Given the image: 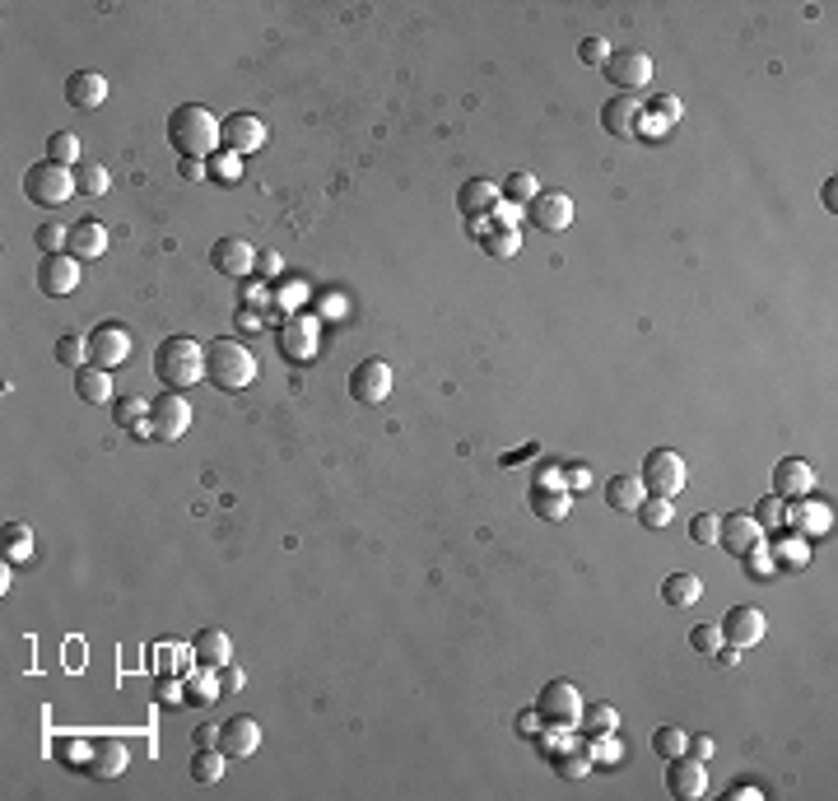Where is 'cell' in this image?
Segmentation results:
<instances>
[{
	"instance_id": "1",
	"label": "cell",
	"mask_w": 838,
	"mask_h": 801,
	"mask_svg": "<svg viewBox=\"0 0 838 801\" xmlns=\"http://www.w3.org/2000/svg\"><path fill=\"white\" fill-rule=\"evenodd\" d=\"M219 131H224V122L201 103H182V108L168 112V140L182 159H215L224 150Z\"/></svg>"
},
{
	"instance_id": "2",
	"label": "cell",
	"mask_w": 838,
	"mask_h": 801,
	"mask_svg": "<svg viewBox=\"0 0 838 801\" xmlns=\"http://www.w3.org/2000/svg\"><path fill=\"white\" fill-rule=\"evenodd\" d=\"M205 378L215 382L219 392H247L257 382V354L233 336L210 340L205 345Z\"/></svg>"
},
{
	"instance_id": "3",
	"label": "cell",
	"mask_w": 838,
	"mask_h": 801,
	"mask_svg": "<svg viewBox=\"0 0 838 801\" xmlns=\"http://www.w3.org/2000/svg\"><path fill=\"white\" fill-rule=\"evenodd\" d=\"M154 378L168 392H187L205 378V345H196L191 336H168L154 350Z\"/></svg>"
},
{
	"instance_id": "4",
	"label": "cell",
	"mask_w": 838,
	"mask_h": 801,
	"mask_svg": "<svg viewBox=\"0 0 838 801\" xmlns=\"http://www.w3.org/2000/svg\"><path fill=\"white\" fill-rule=\"evenodd\" d=\"M80 191V182H75V168H66V163H52V159H38L33 168L24 173V196L33 205H42V210H56V205H66L70 196Z\"/></svg>"
},
{
	"instance_id": "5",
	"label": "cell",
	"mask_w": 838,
	"mask_h": 801,
	"mask_svg": "<svg viewBox=\"0 0 838 801\" xmlns=\"http://www.w3.org/2000/svg\"><path fill=\"white\" fill-rule=\"evenodd\" d=\"M643 489L648 494H657V499H676L680 489H685V480H690V466H685V457L671 448H652L648 457H643Z\"/></svg>"
},
{
	"instance_id": "6",
	"label": "cell",
	"mask_w": 838,
	"mask_h": 801,
	"mask_svg": "<svg viewBox=\"0 0 838 801\" xmlns=\"http://www.w3.org/2000/svg\"><path fill=\"white\" fill-rule=\"evenodd\" d=\"M191 429V406L182 392H159L149 401V434L159 443H177Z\"/></svg>"
},
{
	"instance_id": "7",
	"label": "cell",
	"mask_w": 838,
	"mask_h": 801,
	"mask_svg": "<svg viewBox=\"0 0 838 801\" xmlns=\"http://www.w3.org/2000/svg\"><path fill=\"white\" fill-rule=\"evenodd\" d=\"M126 359H131V331H126L122 322H98L94 331H89V364L98 368H122Z\"/></svg>"
},
{
	"instance_id": "8",
	"label": "cell",
	"mask_w": 838,
	"mask_h": 801,
	"mask_svg": "<svg viewBox=\"0 0 838 801\" xmlns=\"http://www.w3.org/2000/svg\"><path fill=\"white\" fill-rule=\"evenodd\" d=\"M536 713H541L550 727H573L582 718V694L573 680H550L536 699Z\"/></svg>"
},
{
	"instance_id": "9",
	"label": "cell",
	"mask_w": 838,
	"mask_h": 801,
	"mask_svg": "<svg viewBox=\"0 0 838 801\" xmlns=\"http://www.w3.org/2000/svg\"><path fill=\"white\" fill-rule=\"evenodd\" d=\"M350 396L359 406H382L392 396V364L387 359H364L350 373Z\"/></svg>"
},
{
	"instance_id": "10",
	"label": "cell",
	"mask_w": 838,
	"mask_h": 801,
	"mask_svg": "<svg viewBox=\"0 0 838 801\" xmlns=\"http://www.w3.org/2000/svg\"><path fill=\"white\" fill-rule=\"evenodd\" d=\"M38 289L42 294H52V299H66L80 289V257H70V252H47L38 261Z\"/></svg>"
},
{
	"instance_id": "11",
	"label": "cell",
	"mask_w": 838,
	"mask_h": 801,
	"mask_svg": "<svg viewBox=\"0 0 838 801\" xmlns=\"http://www.w3.org/2000/svg\"><path fill=\"white\" fill-rule=\"evenodd\" d=\"M601 70H606V80L615 84V89L634 94V89H643V84L652 80V56L638 52V47H624V52H610V61Z\"/></svg>"
},
{
	"instance_id": "12",
	"label": "cell",
	"mask_w": 838,
	"mask_h": 801,
	"mask_svg": "<svg viewBox=\"0 0 838 801\" xmlns=\"http://www.w3.org/2000/svg\"><path fill=\"white\" fill-rule=\"evenodd\" d=\"M601 126H606L615 140H638V131H643V98H634V94L606 98V108H601Z\"/></svg>"
},
{
	"instance_id": "13",
	"label": "cell",
	"mask_w": 838,
	"mask_h": 801,
	"mask_svg": "<svg viewBox=\"0 0 838 801\" xmlns=\"http://www.w3.org/2000/svg\"><path fill=\"white\" fill-rule=\"evenodd\" d=\"M811 489H815V466L806 457H783V462L773 466V494L783 503L806 499Z\"/></svg>"
},
{
	"instance_id": "14",
	"label": "cell",
	"mask_w": 838,
	"mask_h": 801,
	"mask_svg": "<svg viewBox=\"0 0 838 801\" xmlns=\"http://www.w3.org/2000/svg\"><path fill=\"white\" fill-rule=\"evenodd\" d=\"M666 792L676 801H699L708 792V774H703V760L694 755H680V760H666Z\"/></svg>"
},
{
	"instance_id": "15",
	"label": "cell",
	"mask_w": 838,
	"mask_h": 801,
	"mask_svg": "<svg viewBox=\"0 0 838 801\" xmlns=\"http://www.w3.org/2000/svg\"><path fill=\"white\" fill-rule=\"evenodd\" d=\"M219 140H224V150L229 154H252L266 145V122H261L257 112H233L229 122H224V131H219Z\"/></svg>"
},
{
	"instance_id": "16",
	"label": "cell",
	"mask_w": 838,
	"mask_h": 801,
	"mask_svg": "<svg viewBox=\"0 0 838 801\" xmlns=\"http://www.w3.org/2000/svg\"><path fill=\"white\" fill-rule=\"evenodd\" d=\"M764 629H769V620H764L759 606H731V611L722 615V639H727L731 648H755V643L764 639Z\"/></svg>"
},
{
	"instance_id": "17",
	"label": "cell",
	"mask_w": 838,
	"mask_h": 801,
	"mask_svg": "<svg viewBox=\"0 0 838 801\" xmlns=\"http://www.w3.org/2000/svg\"><path fill=\"white\" fill-rule=\"evenodd\" d=\"M527 215H531V229L564 233L568 224H573V201H568V191H541V196L527 205Z\"/></svg>"
},
{
	"instance_id": "18",
	"label": "cell",
	"mask_w": 838,
	"mask_h": 801,
	"mask_svg": "<svg viewBox=\"0 0 838 801\" xmlns=\"http://www.w3.org/2000/svg\"><path fill=\"white\" fill-rule=\"evenodd\" d=\"M261 746V722L247 718V713H233L224 727H219V750L229 755V760H247V755H257Z\"/></svg>"
},
{
	"instance_id": "19",
	"label": "cell",
	"mask_w": 838,
	"mask_h": 801,
	"mask_svg": "<svg viewBox=\"0 0 838 801\" xmlns=\"http://www.w3.org/2000/svg\"><path fill=\"white\" fill-rule=\"evenodd\" d=\"M503 205V191L494 187V177H466L457 187V210L466 219H485Z\"/></svg>"
},
{
	"instance_id": "20",
	"label": "cell",
	"mask_w": 838,
	"mask_h": 801,
	"mask_svg": "<svg viewBox=\"0 0 838 801\" xmlns=\"http://www.w3.org/2000/svg\"><path fill=\"white\" fill-rule=\"evenodd\" d=\"M471 233L480 238V247H485L489 257H499V261H508V257H517V252H522V233H517L513 224H499L494 215L471 219Z\"/></svg>"
},
{
	"instance_id": "21",
	"label": "cell",
	"mask_w": 838,
	"mask_h": 801,
	"mask_svg": "<svg viewBox=\"0 0 838 801\" xmlns=\"http://www.w3.org/2000/svg\"><path fill=\"white\" fill-rule=\"evenodd\" d=\"M717 545H722L727 555L741 559L745 550L764 545V527H759L750 513H727V517H722V531H717Z\"/></svg>"
},
{
	"instance_id": "22",
	"label": "cell",
	"mask_w": 838,
	"mask_h": 801,
	"mask_svg": "<svg viewBox=\"0 0 838 801\" xmlns=\"http://www.w3.org/2000/svg\"><path fill=\"white\" fill-rule=\"evenodd\" d=\"M280 350L289 364H308L312 354H317V322L312 317H289L280 326Z\"/></svg>"
},
{
	"instance_id": "23",
	"label": "cell",
	"mask_w": 838,
	"mask_h": 801,
	"mask_svg": "<svg viewBox=\"0 0 838 801\" xmlns=\"http://www.w3.org/2000/svg\"><path fill=\"white\" fill-rule=\"evenodd\" d=\"M126 764H131V750L117 741V736H98L94 746H89V774L112 783V778L126 774Z\"/></svg>"
},
{
	"instance_id": "24",
	"label": "cell",
	"mask_w": 838,
	"mask_h": 801,
	"mask_svg": "<svg viewBox=\"0 0 838 801\" xmlns=\"http://www.w3.org/2000/svg\"><path fill=\"white\" fill-rule=\"evenodd\" d=\"M210 266L233 280V275H247L257 266V252H252V243H243V238H219V243L210 247Z\"/></svg>"
},
{
	"instance_id": "25",
	"label": "cell",
	"mask_w": 838,
	"mask_h": 801,
	"mask_svg": "<svg viewBox=\"0 0 838 801\" xmlns=\"http://www.w3.org/2000/svg\"><path fill=\"white\" fill-rule=\"evenodd\" d=\"M66 103L80 112L103 108V103H108V80H103L98 70H75L66 80Z\"/></svg>"
},
{
	"instance_id": "26",
	"label": "cell",
	"mask_w": 838,
	"mask_h": 801,
	"mask_svg": "<svg viewBox=\"0 0 838 801\" xmlns=\"http://www.w3.org/2000/svg\"><path fill=\"white\" fill-rule=\"evenodd\" d=\"M70 257L80 261H98L108 252V229L98 224V219H80V224H70V243H66Z\"/></svg>"
},
{
	"instance_id": "27",
	"label": "cell",
	"mask_w": 838,
	"mask_h": 801,
	"mask_svg": "<svg viewBox=\"0 0 838 801\" xmlns=\"http://www.w3.org/2000/svg\"><path fill=\"white\" fill-rule=\"evenodd\" d=\"M191 652H196V662H201V666H229L233 662V643H229V634H224L219 625L201 629L196 643H191Z\"/></svg>"
},
{
	"instance_id": "28",
	"label": "cell",
	"mask_w": 838,
	"mask_h": 801,
	"mask_svg": "<svg viewBox=\"0 0 838 801\" xmlns=\"http://www.w3.org/2000/svg\"><path fill=\"white\" fill-rule=\"evenodd\" d=\"M75 396H80V401H89V406H108V401H112V378H108V368L84 364L80 373H75Z\"/></svg>"
},
{
	"instance_id": "29",
	"label": "cell",
	"mask_w": 838,
	"mask_h": 801,
	"mask_svg": "<svg viewBox=\"0 0 838 801\" xmlns=\"http://www.w3.org/2000/svg\"><path fill=\"white\" fill-rule=\"evenodd\" d=\"M648 499V489L638 476H610L606 480V503L615 513H638V503Z\"/></svg>"
},
{
	"instance_id": "30",
	"label": "cell",
	"mask_w": 838,
	"mask_h": 801,
	"mask_svg": "<svg viewBox=\"0 0 838 801\" xmlns=\"http://www.w3.org/2000/svg\"><path fill=\"white\" fill-rule=\"evenodd\" d=\"M531 513L545 517V522H564V517L573 513V494H568V489L531 485Z\"/></svg>"
},
{
	"instance_id": "31",
	"label": "cell",
	"mask_w": 838,
	"mask_h": 801,
	"mask_svg": "<svg viewBox=\"0 0 838 801\" xmlns=\"http://www.w3.org/2000/svg\"><path fill=\"white\" fill-rule=\"evenodd\" d=\"M699 597H703L699 573H671V578L662 583V601H666V606H694Z\"/></svg>"
},
{
	"instance_id": "32",
	"label": "cell",
	"mask_w": 838,
	"mask_h": 801,
	"mask_svg": "<svg viewBox=\"0 0 838 801\" xmlns=\"http://www.w3.org/2000/svg\"><path fill=\"white\" fill-rule=\"evenodd\" d=\"M112 415H117V424H122V429H131V434H140V438H154L149 434V401L145 396H126V401H117V406H112Z\"/></svg>"
},
{
	"instance_id": "33",
	"label": "cell",
	"mask_w": 838,
	"mask_h": 801,
	"mask_svg": "<svg viewBox=\"0 0 838 801\" xmlns=\"http://www.w3.org/2000/svg\"><path fill=\"white\" fill-rule=\"evenodd\" d=\"M224 750L219 746H196V755H191V778L196 783H215V778H224Z\"/></svg>"
},
{
	"instance_id": "34",
	"label": "cell",
	"mask_w": 838,
	"mask_h": 801,
	"mask_svg": "<svg viewBox=\"0 0 838 801\" xmlns=\"http://www.w3.org/2000/svg\"><path fill=\"white\" fill-rule=\"evenodd\" d=\"M652 750L662 760H680V755H690V732L685 727H657L652 732Z\"/></svg>"
},
{
	"instance_id": "35",
	"label": "cell",
	"mask_w": 838,
	"mask_h": 801,
	"mask_svg": "<svg viewBox=\"0 0 838 801\" xmlns=\"http://www.w3.org/2000/svg\"><path fill=\"white\" fill-rule=\"evenodd\" d=\"M75 182H80V191H84V196H103V191L112 187V173H108V163L84 159L80 168H75Z\"/></svg>"
},
{
	"instance_id": "36",
	"label": "cell",
	"mask_w": 838,
	"mask_h": 801,
	"mask_svg": "<svg viewBox=\"0 0 838 801\" xmlns=\"http://www.w3.org/2000/svg\"><path fill=\"white\" fill-rule=\"evenodd\" d=\"M187 690H191V699H196V704H215L219 694V666H201V671H191L187 676Z\"/></svg>"
},
{
	"instance_id": "37",
	"label": "cell",
	"mask_w": 838,
	"mask_h": 801,
	"mask_svg": "<svg viewBox=\"0 0 838 801\" xmlns=\"http://www.w3.org/2000/svg\"><path fill=\"white\" fill-rule=\"evenodd\" d=\"M503 196H508V205H531L536 196H541V182H536V173H508V182H503Z\"/></svg>"
},
{
	"instance_id": "38",
	"label": "cell",
	"mask_w": 838,
	"mask_h": 801,
	"mask_svg": "<svg viewBox=\"0 0 838 801\" xmlns=\"http://www.w3.org/2000/svg\"><path fill=\"white\" fill-rule=\"evenodd\" d=\"M550 764H555V774H559V778H587V774H592V760H587V755H582L578 746L550 750Z\"/></svg>"
},
{
	"instance_id": "39",
	"label": "cell",
	"mask_w": 838,
	"mask_h": 801,
	"mask_svg": "<svg viewBox=\"0 0 838 801\" xmlns=\"http://www.w3.org/2000/svg\"><path fill=\"white\" fill-rule=\"evenodd\" d=\"M47 159L52 163H66V168H80V136L75 131H56L52 140H47Z\"/></svg>"
},
{
	"instance_id": "40",
	"label": "cell",
	"mask_w": 838,
	"mask_h": 801,
	"mask_svg": "<svg viewBox=\"0 0 838 801\" xmlns=\"http://www.w3.org/2000/svg\"><path fill=\"white\" fill-rule=\"evenodd\" d=\"M582 722H587V732H592V736H615L620 713H615L610 704H582Z\"/></svg>"
},
{
	"instance_id": "41",
	"label": "cell",
	"mask_w": 838,
	"mask_h": 801,
	"mask_svg": "<svg viewBox=\"0 0 838 801\" xmlns=\"http://www.w3.org/2000/svg\"><path fill=\"white\" fill-rule=\"evenodd\" d=\"M0 541H5V559H28V555H33V531H28L24 522H5Z\"/></svg>"
},
{
	"instance_id": "42",
	"label": "cell",
	"mask_w": 838,
	"mask_h": 801,
	"mask_svg": "<svg viewBox=\"0 0 838 801\" xmlns=\"http://www.w3.org/2000/svg\"><path fill=\"white\" fill-rule=\"evenodd\" d=\"M84 359H89V340H84V336H61V340H56V364H66L70 373H80Z\"/></svg>"
},
{
	"instance_id": "43",
	"label": "cell",
	"mask_w": 838,
	"mask_h": 801,
	"mask_svg": "<svg viewBox=\"0 0 838 801\" xmlns=\"http://www.w3.org/2000/svg\"><path fill=\"white\" fill-rule=\"evenodd\" d=\"M769 555H773V564H797V569H806V564H811V550H806V541H801V536H783V541L773 545Z\"/></svg>"
},
{
	"instance_id": "44",
	"label": "cell",
	"mask_w": 838,
	"mask_h": 801,
	"mask_svg": "<svg viewBox=\"0 0 838 801\" xmlns=\"http://www.w3.org/2000/svg\"><path fill=\"white\" fill-rule=\"evenodd\" d=\"M638 517H643V527H652V531H662L666 522H671V499H643L638 503Z\"/></svg>"
},
{
	"instance_id": "45",
	"label": "cell",
	"mask_w": 838,
	"mask_h": 801,
	"mask_svg": "<svg viewBox=\"0 0 838 801\" xmlns=\"http://www.w3.org/2000/svg\"><path fill=\"white\" fill-rule=\"evenodd\" d=\"M210 173H215V182H224V187H233L238 177H243V159L229 150H219L215 159H210Z\"/></svg>"
},
{
	"instance_id": "46",
	"label": "cell",
	"mask_w": 838,
	"mask_h": 801,
	"mask_svg": "<svg viewBox=\"0 0 838 801\" xmlns=\"http://www.w3.org/2000/svg\"><path fill=\"white\" fill-rule=\"evenodd\" d=\"M722 643H727V639H722V625H694L690 629V648L703 652V657H713Z\"/></svg>"
},
{
	"instance_id": "47",
	"label": "cell",
	"mask_w": 838,
	"mask_h": 801,
	"mask_svg": "<svg viewBox=\"0 0 838 801\" xmlns=\"http://www.w3.org/2000/svg\"><path fill=\"white\" fill-rule=\"evenodd\" d=\"M759 522V527H783V517H787V503L778 499V494H769V499H759L755 503V513H750Z\"/></svg>"
},
{
	"instance_id": "48",
	"label": "cell",
	"mask_w": 838,
	"mask_h": 801,
	"mask_svg": "<svg viewBox=\"0 0 838 801\" xmlns=\"http://www.w3.org/2000/svg\"><path fill=\"white\" fill-rule=\"evenodd\" d=\"M717 531H722V517H717V513H699L690 522V541L694 545H717Z\"/></svg>"
},
{
	"instance_id": "49",
	"label": "cell",
	"mask_w": 838,
	"mask_h": 801,
	"mask_svg": "<svg viewBox=\"0 0 838 801\" xmlns=\"http://www.w3.org/2000/svg\"><path fill=\"white\" fill-rule=\"evenodd\" d=\"M33 238H38V247H42V252H66L70 229H61V224H52V219H47V224H42V229L33 233Z\"/></svg>"
},
{
	"instance_id": "50",
	"label": "cell",
	"mask_w": 838,
	"mask_h": 801,
	"mask_svg": "<svg viewBox=\"0 0 838 801\" xmlns=\"http://www.w3.org/2000/svg\"><path fill=\"white\" fill-rule=\"evenodd\" d=\"M578 56H582V66H606V61H610V42L606 38H582Z\"/></svg>"
},
{
	"instance_id": "51",
	"label": "cell",
	"mask_w": 838,
	"mask_h": 801,
	"mask_svg": "<svg viewBox=\"0 0 838 801\" xmlns=\"http://www.w3.org/2000/svg\"><path fill=\"white\" fill-rule=\"evenodd\" d=\"M559 471L568 476V480H564L568 489H578V494H582V489H592V466H587V462H564Z\"/></svg>"
},
{
	"instance_id": "52",
	"label": "cell",
	"mask_w": 838,
	"mask_h": 801,
	"mask_svg": "<svg viewBox=\"0 0 838 801\" xmlns=\"http://www.w3.org/2000/svg\"><path fill=\"white\" fill-rule=\"evenodd\" d=\"M159 704H163V708H182V704H187V699H182V685H177L173 676H163V680H159Z\"/></svg>"
},
{
	"instance_id": "53",
	"label": "cell",
	"mask_w": 838,
	"mask_h": 801,
	"mask_svg": "<svg viewBox=\"0 0 838 801\" xmlns=\"http://www.w3.org/2000/svg\"><path fill=\"white\" fill-rule=\"evenodd\" d=\"M205 168H210V159H182V163H177V173L187 177V182H201Z\"/></svg>"
},
{
	"instance_id": "54",
	"label": "cell",
	"mask_w": 838,
	"mask_h": 801,
	"mask_svg": "<svg viewBox=\"0 0 838 801\" xmlns=\"http://www.w3.org/2000/svg\"><path fill=\"white\" fill-rule=\"evenodd\" d=\"M713 736H690V755L694 760H713Z\"/></svg>"
},
{
	"instance_id": "55",
	"label": "cell",
	"mask_w": 838,
	"mask_h": 801,
	"mask_svg": "<svg viewBox=\"0 0 838 801\" xmlns=\"http://www.w3.org/2000/svg\"><path fill=\"white\" fill-rule=\"evenodd\" d=\"M238 685H243V671H238V666H219V690H238Z\"/></svg>"
},
{
	"instance_id": "56",
	"label": "cell",
	"mask_w": 838,
	"mask_h": 801,
	"mask_svg": "<svg viewBox=\"0 0 838 801\" xmlns=\"http://www.w3.org/2000/svg\"><path fill=\"white\" fill-rule=\"evenodd\" d=\"M541 713H522V718H517V732L522 736H541Z\"/></svg>"
},
{
	"instance_id": "57",
	"label": "cell",
	"mask_w": 838,
	"mask_h": 801,
	"mask_svg": "<svg viewBox=\"0 0 838 801\" xmlns=\"http://www.w3.org/2000/svg\"><path fill=\"white\" fill-rule=\"evenodd\" d=\"M196 746H219V727H215V722L196 727Z\"/></svg>"
},
{
	"instance_id": "58",
	"label": "cell",
	"mask_w": 838,
	"mask_h": 801,
	"mask_svg": "<svg viewBox=\"0 0 838 801\" xmlns=\"http://www.w3.org/2000/svg\"><path fill=\"white\" fill-rule=\"evenodd\" d=\"M820 196H825V205H829V210H834V201H838V187H834V177H829V182H825V191H820Z\"/></svg>"
},
{
	"instance_id": "59",
	"label": "cell",
	"mask_w": 838,
	"mask_h": 801,
	"mask_svg": "<svg viewBox=\"0 0 838 801\" xmlns=\"http://www.w3.org/2000/svg\"><path fill=\"white\" fill-rule=\"evenodd\" d=\"M727 797H764V792H759V788H745V783H741V788H731Z\"/></svg>"
}]
</instances>
